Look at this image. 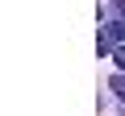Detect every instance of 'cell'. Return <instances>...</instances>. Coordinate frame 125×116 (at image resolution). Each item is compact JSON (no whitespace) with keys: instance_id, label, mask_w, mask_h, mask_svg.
I'll return each instance as SVG.
<instances>
[{"instance_id":"cell-2","label":"cell","mask_w":125,"mask_h":116,"mask_svg":"<svg viewBox=\"0 0 125 116\" xmlns=\"http://www.w3.org/2000/svg\"><path fill=\"white\" fill-rule=\"evenodd\" d=\"M113 91H117V95L125 99V75H117V79H113Z\"/></svg>"},{"instance_id":"cell-1","label":"cell","mask_w":125,"mask_h":116,"mask_svg":"<svg viewBox=\"0 0 125 116\" xmlns=\"http://www.w3.org/2000/svg\"><path fill=\"white\" fill-rule=\"evenodd\" d=\"M104 21H117V25H125V0H113V4L104 8Z\"/></svg>"},{"instance_id":"cell-3","label":"cell","mask_w":125,"mask_h":116,"mask_svg":"<svg viewBox=\"0 0 125 116\" xmlns=\"http://www.w3.org/2000/svg\"><path fill=\"white\" fill-rule=\"evenodd\" d=\"M117 66H121V71H125V46H121V50H117Z\"/></svg>"}]
</instances>
